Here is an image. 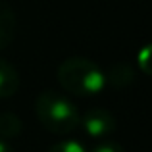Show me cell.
<instances>
[{
	"instance_id": "cell-1",
	"label": "cell",
	"mask_w": 152,
	"mask_h": 152,
	"mask_svg": "<svg viewBox=\"0 0 152 152\" xmlns=\"http://www.w3.org/2000/svg\"><path fill=\"white\" fill-rule=\"evenodd\" d=\"M58 83L64 91L75 96H93L104 91L106 73L89 58L73 56L60 64L58 67Z\"/></svg>"
},
{
	"instance_id": "cell-2",
	"label": "cell",
	"mask_w": 152,
	"mask_h": 152,
	"mask_svg": "<svg viewBox=\"0 0 152 152\" xmlns=\"http://www.w3.org/2000/svg\"><path fill=\"white\" fill-rule=\"evenodd\" d=\"M35 114L41 125L54 135H67L79 125V112L75 104L56 91H45L37 96Z\"/></svg>"
},
{
	"instance_id": "cell-3",
	"label": "cell",
	"mask_w": 152,
	"mask_h": 152,
	"mask_svg": "<svg viewBox=\"0 0 152 152\" xmlns=\"http://www.w3.org/2000/svg\"><path fill=\"white\" fill-rule=\"evenodd\" d=\"M79 125L91 139H108L115 131V118L104 108H93L79 118Z\"/></svg>"
},
{
	"instance_id": "cell-4",
	"label": "cell",
	"mask_w": 152,
	"mask_h": 152,
	"mask_svg": "<svg viewBox=\"0 0 152 152\" xmlns=\"http://www.w3.org/2000/svg\"><path fill=\"white\" fill-rule=\"evenodd\" d=\"M15 27H18V21H15L14 8L8 2L0 0V50L8 48L14 42Z\"/></svg>"
},
{
	"instance_id": "cell-5",
	"label": "cell",
	"mask_w": 152,
	"mask_h": 152,
	"mask_svg": "<svg viewBox=\"0 0 152 152\" xmlns=\"http://www.w3.org/2000/svg\"><path fill=\"white\" fill-rule=\"evenodd\" d=\"M19 89L18 69L8 60L0 58V98H10Z\"/></svg>"
},
{
	"instance_id": "cell-6",
	"label": "cell",
	"mask_w": 152,
	"mask_h": 152,
	"mask_svg": "<svg viewBox=\"0 0 152 152\" xmlns=\"http://www.w3.org/2000/svg\"><path fill=\"white\" fill-rule=\"evenodd\" d=\"M135 79V73H133V67L129 64H115V66L110 67V71L106 73V83H110L114 89H127L131 87Z\"/></svg>"
},
{
	"instance_id": "cell-7",
	"label": "cell",
	"mask_w": 152,
	"mask_h": 152,
	"mask_svg": "<svg viewBox=\"0 0 152 152\" xmlns=\"http://www.w3.org/2000/svg\"><path fill=\"white\" fill-rule=\"evenodd\" d=\"M21 133V119L12 112H2L0 114V139H15Z\"/></svg>"
},
{
	"instance_id": "cell-8",
	"label": "cell",
	"mask_w": 152,
	"mask_h": 152,
	"mask_svg": "<svg viewBox=\"0 0 152 152\" xmlns=\"http://www.w3.org/2000/svg\"><path fill=\"white\" fill-rule=\"evenodd\" d=\"M137 64H139V69H141L145 75H152V42L145 45L141 50H139Z\"/></svg>"
},
{
	"instance_id": "cell-9",
	"label": "cell",
	"mask_w": 152,
	"mask_h": 152,
	"mask_svg": "<svg viewBox=\"0 0 152 152\" xmlns=\"http://www.w3.org/2000/svg\"><path fill=\"white\" fill-rule=\"evenodd\" d=\"M46 152H89L85 148V145L73 139H67V141H60L54 146H50Z\"/></svg>"
},
{
	"instance_id": "cell-10",
	"label": "cell",
	"mask_w": 152,
	"mask_h": 152,
	"mask_svg": "<svg viewBox=\"0 0 152 152\" xmlns=\"http://www.w3.org/2000/svg\"><path fill=\"white\" fill-rule=\"evenodd\" d=\"M89 152H123V146L115 141H110V139H102L98 145H94Z\"/></svg>"
},
{
	"instance_id": "cell-11",
	"label": "cell",
	"mask_w": 152,
	"mask_h": 152,
	"mask_svg": "<svg viewBox=\"0 0 152 152\" xmlns=\"http://www.w3.org/2000/svg\"><path fill=\"white\" fill-rule=\"evenodd\" d=\"M0 152H14L10 145H8V141H4V139H0Z\"/></svg>"
}]
</instances>
